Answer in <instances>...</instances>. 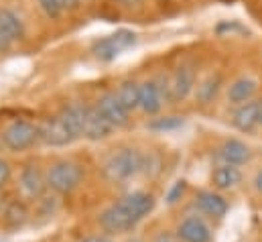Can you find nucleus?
<instances>
[{
  "label": "nucleus",
  "instance_id": "obj_1",
  "mask_svg": "<svg viewBox=\"0 0 262 242\" xmlns=\"http://www.w3.org/2000/svg\"><path fill=\"white\" fill-rule=\"evenodd\" d=\"M146 169V159L136 149H118L110 153L102 165L104 177L112 183H124Z\"/></svg>",
  "mask_w": 262,
  "mask_h": 242
},
{
  "label": "nucleus",
  "instance_id": "obj_2",
  "mask_svg": "<svg viewBox=\"0 0 262 242\" xmlns=\"http://www.w3.org/2000/svg\"><path fill=\"white\" fill-rule=\"evenodd\" d=\"M83 169L73 161H59L47 171V187L59 195H67L79 187Z\"/></svg>",
  "mask_w": 262,
  "mask_h": 242
},
{
  "label": "nucleus",
  "instance_id": "obj_3",
  "mask_svg": "<svg viewBox=\"0 0 262 242\" xmlns=\"http://www.w3.org/2000/svg\"><path fill=\"white\" fill-rule=\"evenodd\" d=\"M0 138L8 151L20 153V151L31 149L39 140V128L29 120H12L2 130Z\"/></svg>",
  "mask_w": 262,
  "mask_h": 242
},
{
  "label": "nucleus",
  "instance_id": "obj_4",
  "mask_svg": "<svg viewBox=\"0 0 262 242\" xmlns=\"http://www.w3.org/2000/svg\"><path fill=\"white\" fill-rule=\"evenodd\" d=\"M136 43V33H132L128 29H120L114 35L102 37L92 45V53L96 55V59L100 61H112L118 55H122L126 49H130Z\"/></svg>",
  "mask_w": 262,
  "mask_h": 242
},
{
  "label": "nucleus",
  "instance_id": "obj_5",
  "mask_svg": "<svg viewBox=\"0 0 262 242\" xmlns=\"http://www.w3.org/2000/svg\"><path fill=\"white\" fill-rule=\"evenodd\" d=\"M161 86V84H159ZM195 88V71L189 67V65H181L177 67L167 79H165V86H161L165 98L173 104L177 102H183Z\"/></svg>",
  "mask_w": 262,
  "mask_h": 242
},
{
  "label": "nucleus",
  "instance_id": "obj_6",
  "mask_svg": "<svg viewBox=\"0 0 262 242\" xmlns=\"http://www.w3.org/2000/svg\"><path fill=\"white\" fill-rule=\"evenodd\" d=\"M136 224L138 222L134 220V216L128 212V208L122 201L112 204L110 208H106L100 214V226L108 234H124V232L132 230Z\"/></svg>",
  "mask_w": 262,
  "mask_h": 242
},
{
  "label": "nucleus",
  "instance_id": "obj_7",
  "mask_svg": "<svg viewBox=\"0 0 262 242\" xmlns=\"http://www.w3.org/2000/svg\"><path fill=\"white\" fill-rule=\"evenodd\" d=\"M98 112L110 122L114 128H120V126H126L128 124V110L122 106V102L118 100L116 92H106L98 98V104H96Z\"/></svg>",
  "mask_w": 262,
  "mask_h": 242
},
{
  "label": "nucleus",
  "instance_id": "obj_8",
  "mask_svg": "<svg viewBox=\"0 0 262 242\" xmlns=\"http://www.w3.org/2000/svg\"><path fill=\"white\" fill-rule=\"evenodd\" d=\"M37 128H39V140L45 143V145H51V147H66V145L75 140L69 134V130L66 128V124L61 122L59 116L47 118L45 122H41Z\"/></svg>",
  "mask_w": 262,
  "mask_h": 242
},
{
  "label": "nucleus",
  "instance_id": "obj_9",
  "mask_svg": "<svg viewBox=\"0 0 262 242\" xmlns=\"http://www.w3.org/2000/svg\"><path fill=\"white\" fill-rule=\"evenodd\" d=\"M18 185L27 197L37 199L47 189V175H43L37 165H25L20 171V177H18Z\"/></svg>",
  "mask_w": 262,
  "mask_h": 242
},
{
  "label": "nucleus",
  "instance_id": "obj_10",
  "mask_svg": "<svg viewBox=\"0 0 262 242\" xmlns=\"http://www.w3.org/2000/svg\"><path fill=\"white\" fill-rule=\"evenodd\" d=\"M177 236L183 242H211V228L199 216H187L177 226Z\"/></svg>",
  "mask_w": 262,
  "mask_h": 242
},
{
  "label": "nucleus",
  "instance_id": "obj_11",
  "mask_svg": "<svg viewBox=\"0 0 262 242\" xmlns=\"http://www.w3.org/2000/svg\"><path fill=\"white\" fill-rule=\"evenodd\" d=\"M165 102V94L155 79H146L140 84V110L148 116L159 114Z\"/></svg>",
  "mask_w": 262,
  "mask_h": 242
},
{
  "label": "nucleus",
  "instance_id": "obj_12",
  "mask_svg": "<svg viewBox=\"0 0 262 242\" xmlns=\"http://www.w3.org/2000/svg\"><path fill=\"white\" fill-rule=\"evenodd\" d=\"M114 126L106 120L96 106H85V124H83V136L90 140H102L110 136Z\"/></svg>",
  "mask_w": 262,
  "mask_h": 242
},
{
  "label": "nucleus",
  "instance_id": "obj_13",
  "mask_svg": "<svg viewBox=\"0 0 262 242\" xmlns=\"http://www.w3.org/2000/svg\"><path fill=\"white\" fill-rule=\"evenodd\" d=\"M232 124L240 130V132H252L258 124H260V108H258V100H250L246 104H240L234 110Z\"/></svg>",
  "mask_w": 262,
  "mask_h": 242
},
{
  "label": "nucleus",
  "instance_id": "obj_14",
  "mask_svg": "<svg viewBox=\"0 0 262 242\" xmlns=\"http://www.w3.org/2000/svg\"><path fill=\"white\" fill-rule=\"evenodd\" d=\"M120 201L128 208V212L134 216L136 222H140L142 218H146V216L155 210V197H152V193H148V191H140V189H138V191L126 193Z\"/></svg>",
  "mask_w": 262,
  "mask_h": 242
},
{
  "label": "nucleus",
  "instance_id": "obj_15",
  "mask_svg": "<svg viewBox=\"0 0 262 242\" xmlns=\"http://www.w3.org/2000/svg\"><path fill=\"white\" fill-rule=\"evenodd\" d=\"M250 157H252L250 147H248L246 143L238 140V138H228V140L220 147V159H222L226 165L238 167V165L248 163Z\"/></svg>",
  "mask_w": 262,
  "mask_h": 242
},
{
  "label": "nucleus",
  "instance_id": "obj_16",
  "mask_svg": "<svg viewBox=\"0 0 262 242\" xmlns=\"http://www.w3.org/2000/svg\"><path fill=\"white\" fill-rule=\"evenodd\" d=\"M258 90V82L254 77H238L230 84L228 88V102L234 104V106H240V104H246L250 100H254V94Z\"/></svg>",
  "mask_w": 262,
  "mask_h": 242
},
{
  "label": "nucleus",
  "instance_id": "obj_17",
  "mask_svg": "<svg viewBox=\"0 0 262 242\" xmlns=\"http://www.w3.org/2000/svg\"><path fill=\"white\" fill-rule=\"evenodd\" d=\"M195 206L209 218L222 220L228 214V201L215 191H199L195 195Z\"/></svg>",
  "mask_w": 262,
  "mask_h": 242
},
{
  "label": "nucleus",
  "instance_id": "obj_18",
  "mask_svg": "<svg viewBox=\"0 0 262 242\" xmlns=\"http://www.w3.org/2000/svg\"><path fill=\"white\" fill-rule=\"evenodd\" d=\"M59 118L66 124L69 134L73 138L83 136V124H85V106L83 104H69L59 112Z\"/></svg>",
  "mask_w": 262,
  "mask_h": 242
},
{
  "label": "nucleus",
  "instance_id": "obj_19",
  "mask_svg": "<svg viewBox=\"0 0 262 242\" xmlns=\"http://www.w3.org/2000/svg\"><path fill=\"white\" fill-rule=\"evenodd\" d=\"M211 183H213L215 189H222V191L234 189V187H238L242 183V171L238 167H234V165L222 163L211 171Z\"/></svg>",
  "mask_w": 262,
  "mask_h": 242
},
{
  "label": "nucleus",
  "instance_id": "obj_20",
  "mask_svg": "<svg viewBox=\"0 0 262 242\" xmlns=\"http://www.w3.org/2000/svg\"><path fill=\"white\" fill-rule=\"evenodd\" d=\"M29 222V210L23 201H10L2 212V226L6 230H18Z\"/></svg>",
  "mask_w": 262,
  "mask_h": 242
},
{
  "label": "nucleus",
  "instance_id": "obj_21",
  "mask_svg": "<svg viewBox=\"0 0 262 242\" xmlns=\"http://www.w3.org/2000/svg\"><path fill=\"white\" fill-rule=\"evenodd\" d=\"M0 29L12 39H23L25 37V21L14 12L12 8H0Z\"/></svg>",
  "mask_w": 262,
  "mask_h": 242
},
{
  "label": "nucleus",
  "instance_id": "obj_22",
  "mask_svg": "<svg viewBox=\"0 0 262 242\" xmlns=\"http://www.w3.org/2000/svg\"><path fill=\"white\" fill-rule=\"evenodd\" d=\"M222 88V75L220 73H209L207 77H203L195 86V98L199 104H209L213 102V98L217 96Z\"/></svg>",
  "mask_w": 262,
  "mask_h": 242
},
{
  "label": "nucleus",
  "instance_id": "obj_23",
  "mask_svg": "<svg viewBox=\"0 0 262 242\" xmlns=\"http://www.w3.org/2000/svg\"><path fill=\"white\" fill-rule=\"evenodd\" d=\"M118 100L122 102V106L132 112V110H138L140 108V84L132 82V79H126L120 84L118 92H116Z\"/></svg>",
  "mask_w": 262,
  "mask_h": 242
},
{
  "label": "nucleus",
  "instance_id": "obj_24",
  "mask_svg": "<svg viewBox=\"0 0 262 242\" xmlns=\"http://www.w3.org/2000/svg\"><path fill=\"white\" fill-rule=\"evenodd\" d=\"M183 126V118L181 116H161L155 118L152 122H148L150 130H159V132H167V130H175Z\"/></svg>",
  "mask_w": 262,
  "mask_h": 242
},
{
  "label": "nucleus",
  "instance_id": "obj_25",
  "mask_svg": "<svg viewBox=\"0 0 262 242\" xmlns=\"http://www.w3.org/2000/svg\"><path fill=\"white\" fill-rule=\"evenodd\" d=\"M37 2H39L41 10H43L49 18H59L61 12H63V6H61L59 0H37Z\"/></svg>",
  "mask_w": 262,
  "mask_h": 242
},
{
  "label": "nucleus",
  "instance_id": "obj_26",
  "mask_svg": "<svg viewBox=\"0 0 262 242\" xmlns=\"http://www.w3.org/2000/svg\"><path fill=\"white\" fill-rule=\"evenodd\" d=\"M185 189H187V183L183 182V179L173 183V187H171V189H169V193H167V204H177V201L183 197Z\"/></svg>",
  "mask_w": 262,
  "mask_h": 242
},
{
  "label": "nucleus",
  "instance_id": "obj_27",
  "mask_svg": "<svg viewBox=\"0 0 262 242\" xmlns=\"http://www.w3.org/2000/svg\"><path fill=\"white\" fill-rule=\"evenodd\" d=\"M10 177H12L10 163H8L6 159H2V157H0V189H2V187H6V183L10 182Z\"/></svg>",
  "mask_w": 262,
  "mask_h": 242
},
{
  "label": "nucleus",
  "instance_id": "obj_28",
  "mask_svg": "<svg viewBox=\"0 0 262 242\" xmlns=\"http://www.w3.org/2000/svg\"><path fill=\"white\" fill-rule=\"evenodd\" d=\"M155 242H183V240L177 236V232H175V234H173V232H161Z\"/></svg>",
  "mask_w": 262,
  "mask_h": 242
},
{
  "label": "nucleus",
  "instance_id": "obj_29",
  "mask_svg": "<svg viewBox=\"0 0 262 242\" xmlns=\"http://www.w3.org/2000/svg\"><path fill=\"white\" fill-rule=\"evenodd\" d=\"M10 45H12V39L0 29V51H8L10 49Z\"/></svg>",
  "mask_w": 262,
  "mask_h": 242
},
{
  "label": "nucleus",
  "instance_id": "obj_30",
  "mask_svg": "<svg viewBox=\"0 0 262 242\" xmlns=\"http://www.w3.org/2000/svg\"><path fill=\"white\" fill-rule=\"evenodd\" d=\"M59 2H61V6H63V10H66V8H75L79 0H59Z\"/></svg>",
  "mask_w": 262,
  "mask_h": 242
},
{
  "label": "nucleus",
  "instance_id": "obj_31",
  "mask_svg": "<svg viewBox=\"0 0 262 242\" xmlns=\"http://www.w3.org/2000/svg\"><path fill=\"white\" fill-rule=\"evenodd\" d=\"M81 242H112L110 238H106V236H90V238H85V240Z\"/></svg>",
  "mask_w": 262,
  "mask_h": 242
},
{
  "label": "nucleus",
  "instance_id": "obj_32",
  "mask_svg": "<svg viewBox=\"0 0 262 242\" xmlns=\"http://www.w3.org/2000/svg\"><path fill=\"white\" fill-rule=\"evenodd\" d=\"M254 185H256V189L262 193V171H258V175H256V179H254Z\"/></svg>",
  "mask_w": 262,
  "mask_h": 242
},
{
  "label": "nucleus",
  "instance_id": "obj_33",
  "mask_svg": "<svg viewBox=\"0 0 262 242\" xmlns=\"http://www.w3.org/2000/svg\"><path fill=\"white\" fill-rule=\"evenodd\" d=\"M128 6H132V4H140V2H144V0H124Z\"/></svg>",
  "mask_w": 262,
  "mask_h": 242
},
{
  "label": "nucleus",
  "instance_id": "obj_34",
  "mask_svg": "<svg viewBox=\"0 0 262 242\" xmlns=\"http://www.w3.org/2000/svg\"><path fill=\"white\" fill-rule=\"evenodd\" d=\"M258 108H260V124H262V100H258Z\"/></svg>",
  "mask_w": 262,
  "mask_h": 242
},
{
  "label": "nucleus",
  "instance_id": "obj_35",
  "mask_svg": "<svg viewBox=\"0 0 262 242\" xmlns=\"http://www.w3.org/2000/svg\"><path fill=\"white\" fill-rule=\"evenodd\" d=\"M0 145H2V138H0Z\"/></svg>",
  "mask_w": 262,
  "mask_h": 242
}]
</instances>
